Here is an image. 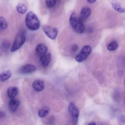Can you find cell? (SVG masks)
I'll return each mask as SVG.
<instances>
[{"label": "cell", "mask_w": 125, "mask_h": 125, "mask_svg": "<svg viewBox=\"0 0 125 125\" xmlns=\"http://www.w3.org/2000/svg\"><path fill=\"white\" fill-rule=\"evenodd\" d=\"M26 26L31 31L38 30L40 26V21L36 15L32 11H29L26 14L25 18Z\"/></svg>", "instance_id": "obj_1"}, {"label": "cell", "mask_w": 125, "mask_h": 125, "mask_svg": "<svg viewBox=\"0 0 125 125\" xmlns=\"http://www.w3.org/2000/svg\"><path fill=\"white\" fill-rule=\"evenodd\" d=\"M70 24L73 29L77 33H82L85 31V27L83 22L80 17L77 16L75 12H73L70 17L69 20Z\"/></svg>", "instance_id": "obj_2"}, {"label": "cell", "mask_w": 125, "mask_h": 125, "mask_svg": "<svg viewBox=\"0 0 125 125\" xmlns=\"http://www.w3.org/2000/svg\"><path fill=\"white\" fill-rule=\"evenodd\" d=\"M26 39L25 34L23 32H21L18 34L11 48V52H15L20 49L25 43Z\"/></svg>", "instance_id": "obj_3"}, {"label": "cell", "mask_w": 125, "mask_h": 125, "mask_svg": "<svg viewBox=\"0 0 125 125\" xmlns=\"http://www.w3.org/2000/svg\"><path fill=\"white\" fill-rule=\"evenodd\" d=\"M92 52V48L89 45H85L81 50L79 53L76 56L75 60L78 62L85 61Z\"/></svg>", "instance_id": "obj_4"}, {"label": "cell", "mask_w": 125, "mask_h": 125, "mask_svg": "<svg viewBox=\"0 0 125 125\" xmlns=\"http://www.w3.org/2000/svg\"><path fill=\"white\" fill-rule=\"evenodd\" d=\"M68 111L73 122L77 125L79 115V109L74 103L71 102L68 105Z\"/></svg>", "instance_id": "obj_5"}, {"label": "cell", "mask_w": 125, "mask_h": 125, "mask_svg": "<svg viewBox=\"0 0 125 125\" xmlns=\"http://www.w3.org/2000/svg\"><path fill=\"white\" fill-rule=\"evenodd\" d=\"M42 29L45 34L51 39L55 40L56 39L58 33V31L56 28L44 25Z\"/></svg>", "instance_id": "obj_6"}, {"label": "cell", "mask_w": 125, "mask_h": 125, "mask_svg": "<svg viewBox=\"0 0 125 125\" xmlns=\"http://www.w3.org/2000/svg\"><path fill=\"white\" fill-rule=\"evenodd\" d=\"M36 67L33 65L26 64L22 66L19 70V72L22 74H29L35 71Z\"/></svg>", "instance_id": "obj_7"}, {"label": "cell", "mask_w": 125, "mask_h": 125, "mask_svg": "<svg viewBox=\"0 0 125 125\" xmlns=\"http://www.w3.org/2000/svg\"><path fill=\"white\" fill-rule=\"evenodd\" d=\"M36 51L38 56L41 57L47 53L48 48L45 44L40 43L37 46Z\"/></svg>", "instance_id": "obj_8"}, {"label": "cell", "mask_w": 125, "mask_h": 125, "mask_svg": "<svg viewBox=\"0 0 125 125\" xmlns=\"http://www.w3.org/2000/svg\"><path fill=\"white\" fill-rule=\"evenodd\" d=\"M51 55L50 53H47L40 57V62L42 67L45 68L49 65L51 61Z\"/></svg>", "instance_id": "obj_9"}, {"label": "cell", "mask_w": 125, "mask_h": 125, "mask_svg": "<svg viewBox=\"0 0 125 125\" xmlns=\"http://www.w3.org/2000/svg\"><path fill=\"white\" fill-rule=\"evenodd\" d=\"M91 14V10L90 8L87 7H85L82 8L81 11L80 18L83 22L90 17Z\"/></svg>", "instance_id": "obj_10"}, {"label": "cell", "mask_w": 125, "mask_h": 125, "mask_svg": "<svg viewBox=\"0 0 125 125\" xmlns=\"http://www.w3.org/2000/svg\"><path fill=\"white\" fill-rule=\"evenodd\" d=\"M44 82L42 80H37L33 83V88L37 92H40L42 91L44 88Z\"/></svg>", "instance_id": "obj_11"}, {"label": "cell", "mask_w": 125, "mask_h": 125, "mask_svg": "<svg viewBox=\"0 0 125 125\" xmlns=\"http://www.w3.org/2000/svg\"><path fill=\"white\" fill-rule=\"evenodd\" d=\"M20 105V102L19 101L13 98L11 99L9 103V107L10 111L12 112H15Z\"/></svg>", "instance_id": "obj_12"}, {"label": "cell", "mask_w": 125, "mask_h": 125, "mask_svg": "<svg viewBox=\"0 0 125 125\" xmlns=\"http://www.w3.org/2000/svg\"><path fill=\"white\" fill-rule=\"evenodd\" d=\"M18 89L16 87H11L8 88L7 94L8 96L10 98L15 97L18 93Z\"/></svg>", "instance_id": "obj_13"}, {"label": "cell", "mask_w": 125, "mask_h": 125, "mask_svg": "<svg viewBox=\"0 0 125 125\" xmlns=\"http://www.w3.org/2000/svg\"><path fill=\"white\" fill-rule=\"evenodd\" d=\"M50 109L49 107L46 106L42 108L38 112L39 116L41 118L44 117L50 113Z\"/></svg>", "instance_id": "obj_14"}, {"label": "cell", "mask_w": 125, "mask_h": 125, "mask_svg": "<svg viewBox=\"0 0 125 125\" xmlns=\"http://www.w3.org/2000/svg\"><path fill=\"white\" fill-rule=\"evenodd\" d=\"M11 73L9 70L7 71L0 74V80L1 81H5L11 77Z\"/></svg>", "instance_id": "obj_15"}, {"label": "cell", "mask_w": 125, "mask_h": 125, "mask_svg": "<svg viewBox=\"0 0 125 125\" xmlns=\"http://www.w3.org/2000/svg\"><path fill=\"white\" fill-rule=\"evenodd\" d=\"M112 5L114 9L117 11L119 13H125V8L122 7L118 3L114 2L112 3Z\"/></svg>", "instance_id": "obj_16"}, {"label": "cell", "mask_w": 125, "mask_h": 125, "mask_svg": "<svg viewBox=\"0 0 125 125\" xmlns=\"http://www.w3.org/2000/svg\"><path fill=\"white\" fill-rule=\"evenodd\" d=\"M17 11L20 14H24L27 11L26 6L23 3H20L18 4L17 6Z\"/></svg>", "instance_id": "obj_17"}, {"label": "cell", "mask_w": 125, "mask_h": 125, "mask_svg": "<svg viewBox=\"0 0 125 125\" xmlns=\"http://www.w3.org/2000/svg\"><path fill=\"white\" fill-rule=\"evenodd\" d=\"M118 45L116 42H113L108 45L107 48L110 51H114L118 48Z\"/></svg>", "instance_id": "obj_18"}, {"label": "cell", "mask_w": 125, "mask_h": 125, "mask_svg": "<svg viewBox=\"0 0 125 125\" xmlns=\"http://www.w3.org/2000/svg\"><path fill=\"white\" fill-rule=\"evenodd\" d=\"M7 23L3 17H0V30H4L6 28Z\"/></svg>", "instance_id": "obj_19"}, {"label": "cell", "mask_w": 125, "mask_h": 125, "mask_svg": "<svg viewBox=\"0 0 125 125\" xmlns=\"http://www.w3.org/2000/svg\"><path fill=\"white\" fill-rule=\"evenodd\" d=\"M10 47V44L7 41H5L2 43L1 48L2 50L4 51H6L8 50Z\"/></svg>", "instance_id": "obj_20"}, {"label": "cell", "mask_w": 125, "mask_h": 125, "mask_svg": "<svg viewBox=\"0 0 125 125\" xmlns=\"http://www.w3.org/2000/svg\"><path fill=\"white\" fill-rule=\"evenodd\" d=\"M57 0H46L47 6L49 8L53 7L56 4Z\"/></svg>", "instance_id": "obj_21"}, {"label": "cell", "mask_w": 125, "mask_h": 125, "mask_svg": "<svg viewBox=\"0 0 125 125\" xmlns=\"http://www.w3.org/2000/svg\"><path fill=\"white\" fill-rule=\"evenodd\" d=\"M78 46L76 44H74L73 45V47H72V52H75L77 51L78 50Z\"/></svg>", "instance_id": "obj_22"}, {"label": "cell", "mask_w": 125, "mask_h": 125, "mask_svg": "<svg viewBox=\"0 0 125 125\" xmlns=\"http://www.w3.org/2000/svg\"><path fill=\"white\" fill-rule=\"evenodd\" d=\"M121 122L123 123H125V115H123L120 118Z\"/></svg>", "instance_id": "obj_23"}, {"label": "cell", "mask_w": 125, "mask_h": 125, "mask_svg": "<svg viewBox=\"0 0 125 125\" xmlns=\"http://www.w3.org/2000/svg\"><path fill=\"white\" fill-rule=\"evenodd\" d=\"M5 114L3 112L0 111V119L3 118L5 116Z\"/></svg>", "instance_id": "obj_24"}, {"label": "cell", "mask_w": 125, "mask_h": 125, "mask_svg": "<svg viewBox=\"0 0 125 125\" xmlns=\"http://www.w3.org/2000/svg\"><path fill=\"white\" fill-rule=\"evenodd\" d=\"M88 3L90 4H93L95 2L96 0H87Z\"/></svg>", "instance_id": "obj_25"}, {"label": "cell", "mask_w": 125, "mask_h": 125, "mask_svg": "<svg viewBox=\"0 0 125 125\" xmlns=\"http://www.w3.org/2000/svg\"><path fill=\"white\" fill-rule=\"evenodd\" d=\"M88 125H96V124L94 122H91Z\"/></svg>", "instance_id": "obj_26"}, {"label": "cell", "mask_w": 125, "mask_h": 125, "mask_svg": "<svg viewBox=\"0 0 125 125\" xmlns=\"http://www.w3.org/2000/svg\"><path fill=\"white\" fill-rule=\"evenodd\" d=\"M100 125H107L105 123H101Z\"/></svg>", "instance_id": "obj_27"}, {"label": "cell", "mask_w": 125, "mask_h": 125, "mask_svg": "<svg viewBox=\"0 0 125 125\" xmlns=\"http://www.w3.org/2000/svg\"></svg>", "instance_id": "obj_28"}]
</instances>
